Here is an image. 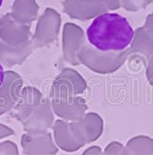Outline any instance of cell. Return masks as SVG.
Masks as SVG:
<instances>
[{
	"label": "cell",
	"mask_w": 153,
	"mask_h": 155,
	"mask_svg": "<svg viewBox=\"0 0 153 155\" xmlns=\"http://www.w3.org/2000/svg\"><path fill=\"white\" fill-rule=\"evenodd\" d=\"M11 115L19 121L27 133L41 134L54 124V111L49 101L36 90L27 89L14 106Z\"/></svg>",
	"instance_id": "cell-2"
},
{
	"label": "cell",
	"mask_w": 153,
	"mask_h": 155,
	"mask_svg": "<svg viewBox=\"0 0 153 155\" xmlns=\"http://www.w3.org/2000/svg\"><path fill=\"white\" fill-rule=\"evenodd\" d=\"M0 155H19L17 146L11 141L0 143Z\"/></svg>",
	"instance_id": "cell-13"
},
{
	"label": "cell",
	"mask_w": 153,
	"mask_h": 155,
	"mask_svg": "<svg viewBox=\"0 0 153 155\" xmlns=\"http://www.w3.org/2000/svg\"><path fill=\"white\" fill-rule=\"evenodd\" d=\"M133 35L134 30L127 19L113 13H104L95 17L86 31L88 42L102 52L126 50Z\"/></svg>",
	"instance_id": "cell-1"
},
{
	"label": "cell",
	"mask_w": 153,
	"mask_h": 155,
	"mask_svg": "<svg viewBox=\"0 0 153 155\" xmlns=\"http://www.w3.org/2000/svg\"><path fill=\"white\" fill-rule=\"evenodd\" d=\"M84 55L86 62L94 71L107 74L122 66L129 57V52L128 49L121 52H102L91 46L87 48Z\"/></svg>",
	"instance_id": "cell-4"
},
{
	"label": "cell",
	"mask_w": 153,
	"mask_h": 155,
	"mask_svg": "<svg viewBox=\"0 0 153 155\" xmlns=\"http://www.w3.org/2000/svg\"><path fill=\"white\" fill-rule=\"evenodd\" d=\"M20 82L16 79H10L6 75L5 81L0 88V116L14 108L18 101Z\"/></svg>",
	"instance_id": "cell-8"
},
{
	"label": "cell",
	"mask_w": 153,
	"mask_h": 155,
	"mask_svg": "<svg viewBox=\"0 0 153 155\" xmlns=\"http://www.w3.org/2000/svg\"><path fill=\"white\" fill-rule=\"evenodd\" d=\"M82 155H104L102 148L99 147H91L82 153Z\"/></svg>",
	"instance_id": "cell-17"
},
{
	"label": "cell",
	"mask_w": 153,
	"mask_h": 155,
	"mask_svg": "<svg viewBox=\"0 0 153 155\" xmlns=\"http://www.w3.org/2000/svg\"><path fill=\"white\" fill-rule=\"evenodd\" d=\"M104 155H130L126 147H123L120 143L113 142L106 147L104 150Z\"/></svg>",
	"instance_id": "cell-12"
},
{
	"label": "cell",
	"mask_w": 153,
	"mask_h": 155,
	"mask_svg": "<svg viewBox=\"0 0 153 155\" xmlns=\"http://www.w3.org/2000/svg\"><path fill=\"white\" fill-rule=\"evenodd\" d=\"M54 131V140L56 145L64 151L73 152L76 151L82 147L76 141L70 129L69 122L64 120H57L53 124Z\"/></svg>",
	"instance_id": "cell-7"
},
{
	"label": "cell",
	"mask_w": 153,
	"mask_h": 155,
	"mask_svg": "<svg viewBox=\"0 0 153 155\" xmlns=\"http://www.w3.org/2000/svg\"><path fill=\"white\" fill-rule=\"evenodd\" d=\"M146 78L148 82L153 86V55L148 58L146 63Z\"/></svg>",
	"instance_id": "cell-15"
},
{
	"label": "cell",
	"mask_w": 153,
	"mask_h": 155,
	"mask_svg": "<svg viewBox=\"0 0 153 155\" xmlns=\"http://www.w3.org/2000/svg\"><path fill=\"white\" fill-rule=\"evenodd\" d=\"M69 126L76 141L83 147L96 141L102 135L103 121L97 113L90 112L85 113L79 120L69 122Z\"/></svg>",
	"instance_id": "cell-5"
},
{
	"label": "cell",
	"mask_w": 153,
	"mask_h": 155,
	"mask_svg": "<svg viewBox=\"0 0 153 155\" xmlns=\"http://www.w3.org/2000/svg\"><path fill=\"white\" fill-rule=\"evenodd\" d=\"M79 93L80 90L75 80L57 85L53 92L51 102L54 114L67 122H74L83 117L87 105L81 98L76 97Z\"/></svg>",
	"instance_id": "cell-3"
},
{
	"label": "cell",
	"mask_w": 153,
	"mask_h": 155,
	"mask_svg": "<svg viewBox=\"0 0 153 155\" xmlns=\"http://www.w3.org/2000/svg\"><path fill=\"white\" fill-rule=\"evenodd\" d=\"M14 130L10 128L7 126H4V124H0V139L2 138H6V137L11 136V135H14Z\"/></svg>",
	"instance_id": "cell-16"
},
{
	"label": "cell",
	"mask_w": 153,
	"mask_h": 155,
	"mask_svg": "<svg viewBox=\"0 0 153 155\" xmlns=\"http://www.w3.org/2000/svg\"><path fill=\"white\" fill-rule=\"evenodd\" d=\"M5 78H6V73H5V71H4L2 63L0 62V88H1L2 85L4 84Z\"/></svg>",
	"instance_id": "cell-18"
},
{
	"label": "cell",
	"mask_w": 153,
	"mask_h": 155,
	"mask_svg": "<svg viewBox=\"0 0 153 155\" xmlns=\"http://www.w3.org/2000/svg\"><path fill=\"white\" fill-rule=\"evenodd\" d=\"M143 28L145 30L146 33H148L153 38V12L148 15V17H146Z\"/></svg>",
	"instance_id": "cell-14"
},
{
	"label": "cell",
	"mask_w": 153,
	"mask_h": 155,
	"mask_svg": "<svg viewBox=\"0 0 153 155\" xmlns=\"http://www.w3.org/2000/svg\"><path fill=\"white\" fill-rule=\"evenodd\" d=\"M127 49L129 56L132 54H139L148 61V58L153 55V38L143 27H140L134 31L133 39Z\"/></svg>",
	"instance_id": "cell-9"
},
{
	"label": "cell",
	"mask_w": 153,
	"mask_h": 155,
	"mask_svg": "<svg viewBox=\"0 0 153 155\" xmlns=\"http://www.w3.org/2000/svg\"><path fill=\"white\" fill-rule=\"evenodd\" d=\"M21 147L26 155H55L57 152L52 134L25 133L21 137Z\"/></svg>",
	"instance_id": "cell-6"
},
{
	"label": "cell",
	"mask_w": 153,
	"mask_h": 155,
	"mask_svg": "<svg viewBox=\"0 0 153 155\" xmlns=\"http://www.w3.org/2000/svg\"><path fill=\"white\" fill-rule=\"evenodd\" d=\"M3 1H4V0H0V8L2 7V5H3Z\"/></svg>",
	"instance_id": "cell-19"
},
{
	"label": "cell",
	"mask_w": 153,
	"mask_h": 155,
	"mask_svg": "<svg viewBox=\"0 0 153 155\" xmlns=\"http://www.w3.org/2000/svg\"><path fill=\"white\" fill-rule=\"evenodd\" d=\"M152 2L153 0H121V8L127 12H137L148 7Z\"/></svg>",
	"instance_id": "cell-11"
},
{
	"label": "cell",
	"mask_w": 153,
	"mask_h": 155,
	"mask_svg": "<svg viewBox=\"0 0 153 155\" xmlns=\"http://www.w3.org/2000/svg\"><path fill=\"white\" fill-rule=\"evenodd\" d=\"M126 148L130 155H153V140L139 136L129 141Z\"/></svg>",
	"instance_id": "cell-10"
}]
</instances>
